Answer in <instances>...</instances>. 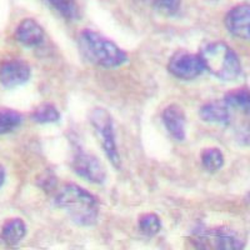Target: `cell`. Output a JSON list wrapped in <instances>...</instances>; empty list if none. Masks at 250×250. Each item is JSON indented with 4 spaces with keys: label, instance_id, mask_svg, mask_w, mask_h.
<instances>
[{
    "label": "cell",
    "instance_id": "4",
    "mask_svg": "<svg viewBox=\"0 0 250 250\" xmlns=\"http://www.w3.org/2000/svg\"><path fill=\"white\" fill-rule=\"evenodd\" d=\"M93 128L100 139L103 150L105 151L109 162L111 163L114 168H120V155L115 143V135H114V125L110 114L103 108H95L89 114Z\"/></svg>",
    "mask_w": 250,
    "mask_h": 250
},
{
    "label": "cell",
    "instance_id": "12",
    "mask_svg": "<svg viewBox=\"0 0 250 250\" xmlns=\"http://www.w3.org/2000/svg\"><path fill=\"white\" fill-rule=\"evenodd\" d=\"M26 227L25 223L19 218L9 219L4 223L1 231H0V242L8 247H14L25 236Z\"/></svg>",
    "mask_w": 250,
    "mask_h": 250
},
{
    "label": "cell",
    "instance_id": "2",
    "mask_svg": "<svg viewBox=\"0 0 250 250\" xmlns=\"http://www.w3.org/2000/svg\"><path fill=\"white\" fill-rule=\"evenodd\" d=\"M79 45L86 59L104 68H117L128 62V55L117 44L89 29L82 31Z\"/></svg>",
    "mask_w": 250,
    "mask_h": 250
},
{
    "label": "cell",
    "instance_id": "19",
    "mask_svg": "<svg viewBox=\"0 0 250 250\" xmlns=\"http://www.w3.org/2000/svg\"><path fill=\"white\" fill-rule=\"evenodd\" d=\"M162 223H160L159 216L156 214H145L140 216L139 219V229L143 234L148 236H154L155 234L159 233Z\"/></svg>",
    "mask_w": 250,
    "mask_h": 250
},
{
    "label": "cell",
    "instance_id": "1",
    "mask_svg": "<svg viewBox=\"0 0 250 250\" xmlns=\"http://www.w3.org/2000/svg\"><path fill=\"white\" fill-rule=\"evenodd\" d=\"M55 204L64 209L78 225L89 227L97 222L99 214L97 198L79 185H66L55 198Z\"/></svg>",
    "mask_w": 250,
    "mask_h": 250
},
{
    "label": "cell",
    "instance_id": "14",
    "mask_svg": "<svg viewBox=\"0 0 250 250\" xmlns=\"http://www.w3.org/2000/svg\"><path fill=\"white\" fill-rule=\"evenodd\" d=\"M224 103L229 108H235L243 113L250 114V90L238 89L228 93L224 98Z\"/></svg>",
    "mask_w": 250,
    "mask_h": 250
},
{
    "label": "cell",
    "instance_id": "16",
    "mask_svg": "<svg viewBox=\"0 0 250 250\" xmlns=\"http://www.w3.org/2000/svg\"><path fill=\"white\" fill-rule=\"evenodd\" d=\"M45 1L65 19H80V9L75 0H45Z\"/></svg>",
    "mask_w": 250,
    "mask_h": 250
},
{
    "label": "cell",
    "instance_id": "10",
    "mask_svg": "<svg viewBox=\"0 0 250 250\" xmlns=\"http://www.w3.org/2000/svg\"><path fill=\"white\" fill-rule=\"evenodd\" d=\"M15 38L28 48L40 45L44 40V30L34 19H24L15 29Z\"/></svg>",
    "mask_w": 250,
    "mask_h": 250
},
{
    "label": "cell",
    "instance_id": "7",
    "mask_svg": "<svg viewBox=\"0 0 250 250\" xmlns=\"http://www.w3.org/2000/svg\"><path fill=\"white\" fill-rule=\"evenodd\" d=\"M71 167L83 179L94 184H103L105 180V170L97 156L83 150H77L71 160Z\"/></svg>",
    "mask_w": 250,
    "mask_h": 250
},
{
    "label": "cell",
    "instance_id": "13",
    "mask_svg": "<svg viewBox=\"0 0 250 250\" xmlns=\"http://www.w3.org/2000/svg\"><path fill=\"white\" fill-rule=\"evenodd\" d=\"M200 117L204 122L227 125L230 120L229 106L224 102L208 103L200 109Z\"/></svg>",
    "mask_w": 250,
    "mask_h": 250
},
{
    "label": "cell",
    "instance_id": "17",
    "mask_svg": "<svg viewBox=\"0 0 250 250\" xmlns=\"http://www.w3.org/2000/svg\"><path fill=\"white\" fill-rule=\"evenodd\" d=\"M33 122L39 124H49V123H57L60 119V114L58 109L53 104H42L30 114Z\"/></svg>",
    "mask_w": 250,
    "mask_h": 250
},
{
    "label": "cell",
    "instance_id": "6",
    "mask_svg": "<svg viewBox=\"0 0 250 250\" xmlns=\"http://www.w3.org/2000/svg\"><path fill=\"white\" fill-rule=\"evenodd\" d=\"M168 69L178 79L191 80L199 77L205 70V66L199 54L194 55L179 51L173 55L168 64Z\"/></svg>",
    "mask_w": 250,
    "mask_h": 250
},
{
    "label": "cell",
    "instance_id": "15",
    "mask_svg": "<svg viewBox=\"0 0 250 250\" xmlns=\"http://www.w3.org/2000/svg\"><path fill=\"white\" fill-rule=\"evenodd\" d=\"M23 123V115L13 109H0V135L9 134L19 128Z\"/></svg>",
    "mask_w": 250,
    "mask_h": 250
},
{
    "label": "cell",
    "instance_id": "5",
    "mask_svg": "<svg viewBox=\"0 0 250 250\" xmlns=\"http://www.w3.org/2000/svg\"><path fill=\"white\" fill-rule=\"evenodd\" d=\"M196 248H215V249H242L244 239L230 228L222 227L216 229H198L193 235Z\"/></svg>",
    "mask_w": 250,
    "mask_h": 250
},
{
    "label": "cell",
    "instance_id": "8",
    "mask_svg": "<svg viewBox=\"0 0 250 250\" xmlns=\"http://www.w3.org/2000/svg\"><path fill=\"white\" fill-rule=\"evenodd\" d=\"M30 78V66L20 59L6 60L0 64V84L6 89L23 85Z\"/></svg>",
    "mask_w": 250,
    "mask_h": 250
},
{
    "label": "cell",
    "instance_id": "3",
    "mask_svg": "<svg viewBox=\"0 0 250 250\" xmlns=\"http://www.w3.org/2000/svg\"><path fill=\"white\" fill-rule=\"evenodd\" d=\"M205 70L225 82H231L242 73V66L235 51L223 42L207 44L200 51Z\"/></svg>",
    "mask_w": 250,
    "mask_h": 250
},
{
    "label": "cell",
    "instance_id": "9",
    "mask_svg": "<svg viewBox=\"0 0 250 250\" xmlns=\"http://www.w3.org/2000/svg\"><path fill=\"white\" fill-rule=\"evenodd\" d=\"M225 25L233 37L250 40V4L234 6L225 18Z\"/></svg>",
    "mask_w": 250,
    "mask_h": 250
},
{
    "label": "cell",
    "instance_id": "20",
    "mask_svg": "<svg viewBox=\"0 0 250 250\" xmlns=\"http://www.w3.org/2000/svg\"><path fill=\"white\" fill-rule=\"evenodd\" d=\"M155 5L164 14L173 15L179 10L180 0H155Z\"/></svg>",
    "mask_w": 250,
    "mask_h": 250
},
{
    "label": "cell",
    "instance_id": "18",
    "mask_svg": "<svg viewBox=\"0 0 250 250\" xmlns=\"http://www.w3.org/2000/svg\"><path fill=\"white\" fill-rule=\"evenodd\" d=\"M202 163L205 170L209 173H215L224 164V156L222 151L216 148L205 149L202 153Z\"/></svg>",
    "mask_w": 250,
    "mask_h": 250
},
{
    "label": "cell",
    "instance_id": "21",
    "mask_svg": "<svg viewBox=\"0 0 250 250\" xmlns=\"http://www.w3.org/2000/svg\"><path fill=\"white\" fill-rule=\"evenodd\" d=\"M4 180H5V170L4 168L0 165V188L4 184Z\"/></svg>",
    "mask_w": 250,
    "mask_h": 250
},
{
    "label": "cell",
    "instance_id": "11",
    "mask_svg": "<svg viewBox=\"0 0 250 250\" xmlns=\"http://www.w3.org/2000/svg\"><path fill=\"white\" fill-rule=\"evenodd\" d=\"M163 123L171 137L176 140H184L185 138V114L183 109L176 104L167 106L163 111Z\"/></svg>",
    "mask_w": 250,
    "mask_h": 250
}]
</instances>
